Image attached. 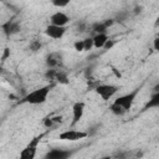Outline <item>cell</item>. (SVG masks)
Listing matches in <instances>:
<instances>
[{"instance_id": "1", "label": "cell", "mask_w": 159, "mask_h": 159, "mask_svg": "<svg viewBox=\"0 0 159 159\" xmlns=\"http://www.w3.org/2000/svg\"><path fill=\"white\" fill-rule=\"evenodd\" d=\"M50 92H51V86L50 84L39 87V88L29 92L22 98V102L24 103H29V104H34V106L42 104V103H45L47 101V97H48Z\"/></svg>"}, {"instance_id": "2", "label": "cell", "mask_w": 159, "mask_h": 159, "mask_svg": "<svg viewBox=\"0 0 159 159\" xmlns=\"http://www.w3.org/2000/svg\"><path fill=\"white\" fill-rule=\"evenodd\" d=\"M139 92H140V87H137V88H134L133 91H130V92H128V93H124V94L117 97L113 102L117 103V104H119L125 112H128V111L133 107V104H134V102H135L137 96L139 94Z\"/></svg>"}, {"instance_id": "3", "label": "cell", "mask_w": 159, "mask_h": 159, "mask_svg": "<svg viewBox=\"0 0 159 159\" xmlns=\"http://www.w3.org/2000/svg\"><path fill=\"white\" fill-rule=\"evenodd\" d=\"M94 91L103 101H109L117 94V92L119 91V87L111 83H102V84H98Z\"/></svg>"}, {"instance_id": "4", "label": "cell", "mask_w": 159, "mask_h": 159, "mask_svg": "<svg viewBox=\"0 0 159 159\" xmlns=\"http://www.w3.org/2000/svg\"><path fill=\"white\" fill-rule=\"evenodd\" d=\"M88 137V133L84 130H77V129H66L58 134V139L63 142H77L82 140Z\"/></svg>"}, {"instance_id": "5", "label": "cell", "mask_w": 159, "mask_h": 159, "mask_svg": "<svg viewBox=\"0 0 159 159\" xmlns=\"http://www.w3.org/2000/svg\"><path fill=\"white\" fill-rule=\"evenodd\" d=\"M66 30H67V26H57V25H52V24H48L43 32L47 37L52 39V40H60L65 36L66 34Z\"/></svg>"}, {"instance_id": "6", "label": "cell", "mask_w": 159, "mask_h": 159, "mask_svg": "<svg viewBox=\"0 0 159 159\" xmlns=\"http://www.w3.org/2000/svg\"><path fill=\"white\" fill-rule=\"evenodd\" d=\"M40 143V137L34 138L20 153V158L21 159H34L36 157V152H37V144Z\"/></svg>"}, {"instance_id": "7", "label": "cell", "mask_w": 159, "mask_h": 159, "mask_svg": "<svg viewBox=\"0 0 159 159\" xmlns=\"http://www.w3.org/2000/svg\"><path fill=\"white\" fill-rule=\"evenodd\" d=\"M84 109H86V104L84 102H76L72 106V120H71V127H75L76 124H78L81 122V119L83 118L84 114Z\"/></svg>"}, {"instance_id": "8", "label": "cell", "mask_w": 159, "mask_h": 159, "mask_svg": "<svg viewBox=\"0 0 159 159\" xmlns=\"http://www.w3.org/2000/svg\"><path fill=\"white\" fill-rule=\"evenodd\" d=\"M71 21V17L65 14L63 11H56L50 16V24L57 25V26H67Z\"/></svg>"}, {"instance_id": "9", "label": "cell", "mask_w": 159, "mask_h": 159, "mask_svg": "<svg viewBox=\"0 0 159 159\" xmlns=\"http://www.w3.org/2000/svg\"><path fill=\"white\" fill-rule=\"evenodd\" d=\"M1 29H2L4 34H5L7 37H10V36H12V35L20 32L21 25H20V22L16 21V20H7L6 22H4V24L1 25Z\"/></svg>"}, {"instance_id": "10", "label": "cell", "mask_w": 159, "mask_h": 159, "mask_svg": "<svg viewBox=\"0 0 159 159\" xmlns=\"http://www.w3.org/2000/svg\"><path fill=\"white\" fill-rule=\"evenodd\" d=\"M72 155V152L68 150V149H62V148H53V149H50L45 158L46 159H67Z\"/></svg>"}, {"instance_id": "11", "label": "cell", "mask_w": 159, "mask_h": 159, "mask_svg": "<svg viewBox=\"0 0 159 159\" xmlns=\"http://www.w3.org/2000/svg\"><path fill=\"white\" fill-rule=\"evenodd\" d=\"M114 24V19H108L106 21L102 22H96L92 25V31H94V34H99V32H107L108 27L112 26Z\"/></svg>"}, {"instance_id": "12", "label": "cell", "mask_w": 159, "mask_h": 159, "mask_svg": "<svg viewBox=\"0 0 159 159\" xmlns=\"http://www.w3.org/2000/svg\"><path fill=\"white\" fill-rule=\"evenodd\" d=\"M62 63V56L60 53H50L46 57V65L48 68H58Z\"/></svg>"}, {"instance_id": "13", "label": "cell", "mask_w": 159, "mask_h": 159, "mask_svg": "<svg viewBox=\"0 0 159 159\" xmlns=\"http://www.w3.org/2000/svg\"><path fill=\"white\" fill-rule=\"evenodd\" d=\"M108 35L107 32H99V34H94L92 36V40H93V47L96 48H103L106 41L108 40Z\"/></svg>"}, {"instance_id": "14", "label": "cell", "mask_w": 159, "mask_h": 159, "mask_svg": "<svg viewBox=\"0 0 159 159\" xmlns=\"http://www.w3.org/2000/svg\"><path fill=\"white\" fill-rule=\"evenodd\" d=\"M158 107H159V91H155V92L152 93L150 99L144 106V111H148V109H152V108H158Z\"/></svg>"}, {"instance_id": "15", "label": "cell", "mask_w": 159, "mask_h": 159, "mask_svg": "<svg viewBox=\"0 0 159 159\" xmlns=\"http://www.w3.org/2000/svg\"><path fill=\"white\" fill-rule=\"evenodd\" d=\"M109 111H111L114 116H123V114L127 113L119 104H117V103H114V102H112V104L109 106Z\"/></svg>"}, {"instance_id": "16", "label": "cell", "mask_w": 159, "mask_h": 159, "mask_svg": "<svg viewBox=\"0 0 159 159\" xmlns=\"http://www.w3.org/2000/svg\"><path fill=\"white\" fill-rule=\"evenodd\" d=\"M128 16H129V12L123 10V11H119L117 15H116V19L114 21H118V22H125L128 20Z\"/></svg>"}, {"instance_id": "17", "label": "cell", "mask_w": 159, "mask_h": 159, "mask_svg": "<svg viewBox=\"0 0 159 159\" xmlns=\"http://www.w3.org/2000/svg\"><path fill=\"white\" fill-rule=\"evenodd\" d=\"M55 80L57 81V82H60V83H67L68 81H67V76H66V73L65 72H62L61 70H58L57 68V72H56V77H55Z\"/></svg>"}, {"instance_id": "18", "label": "cell", "mask_w": 159, "mask_h": 159, "mask_svg": "<svg viewBox=\"0 0 159 159\" xmlns=\"http://www.w3.org/2000/svg\"><path fill=\"white\" fill-rule=\"evenodd\" d=\"M70 2H71V0H51V4H52L55 7H58V9L66 7Z\"/></svg>"}, {"instance_id": "19", "label": "cell", "mask_w": 159, "mask_h": 159, "mask_svg": "<svg viewBox=\"0 0 159 159\" xmlns=\"http://www.w3.org/2000/svg\"><path fill=\"white\" fill-rule=\"evenodd\" d=\"M92 48H93V40H92V37L83 39V50L84 51H89Z\"/></svg>"}, {"instance_id": "20", "label": "cell", "mask_w": 159, "mask_h": 159, "mask_svg": "<svg viewBox=\"0 0 159 159\" xmlns=\"http://www.w3.org/2000/svg\"><path fill=\"white\" fill-rule=\"evenodd\" d=\"M73 48H75V51H77V52H83V51H84V50H83V40H77V41H75Z\"/></svg>"}, {"instance_id": "21", "label": "cell", "mask_w": 159, "mask_h": 159, "mask_svg": "<svg viewBox=\"0 0 159 159\" xmlns=\"http://www.w3.org/2000/svg\"><path fill=\"white\" fill-rule=\"evenodd\" d=\"M40 48H41V42H40V41L34 40V41L30 42V50H32V51H37V50H40Z\"/></svg>"}, {"instance_id": "22", "label": "cell", "mask_w": 159, "mask_h": 159, "mask_svg": "<svg viewBox=\"0 0 159 159\" xmlns=\"http://www.w3.org/2000/svg\"><path fill=\"white\" fill-rule=\"evenodd\" d=\"M114 45H116V41H114V40H111V39H108V40L106 41V43H104L103 48H104V50H111V48H112Z\"/></svg>"}, {"instance_id": "23", "label": "cell", "mask_w": 159, "mask_h": 159, "mask_svg": "<svg viewBox=\"0 0 159 159\" xmlns=\"http://www.w3.org/2000/svg\"><path fill=\"white\" fill-rule=\"evenodd\" d=\"M86 27H87V24L83 22V21L77 24V31H78V32H84V31H86Z\"/></svg>"}, {"instance_id": "24", "label": "cell", "mask_w": 159, "mask_h": 159, "mask_svg": "<svg viewBox=\"0 0 159 159\" xmlns=\"http://www.w3.org/2000/svg\"><path fill=\"white\" fill-rule=\"evenodd\" d=\"M7 57H10V48L9 47H5L4 48V52L1 55V61H5Z\"/></svg>"}, {"instance_id": "25", "label": "cell", "mask_w": 159, "mask_h": 159, "mask_svg": "<svg viewBox=\"0 0 159 159\" xmlns=\"http://www.w3.org/2000/svg\"><path fill=\"white\" fill-rule=\"evenodd\" d=\"M143 11V7L140 6V5H137V6H134V9H133V14L134 15H138V14H140Z\"/></svg>"}, {"instance_id": "26", "label": "cell", "mask_w": 159, "mask_h": 159, "mask_svg": "<svg viewBox=\"0 0 159 159\" xmlns=\"http://www.w3.org/2000/svg\"><path fill=\"white\" fill-rule=\"evenodd\" d=\"M154 48L155 51H158V39H154Z\"/></svg>"}, {"instance_id": "27", "label": "cell", "mask_w": 159, "mask_h": 159, "mask_svg": "<svg viewBox=\"0 0 159 159\" xmlns=\"http://www.w3.org/2000/svg\"><path fill=\"white\" fill-rule=\"evenodd\" d=\"M4 73H6V71H5V68H4V67H1V66H0V75H4Z\"/></svg>"}, {"instance_id": "28", "label": "cell", "mask_w": 159, "mask_h": 159, "mask_svg": "<svg viewBox=\"0 0 159 159\" xmlns=\"http://www.w3.org/2000/svg\"><path fill=\"white\" fill-rule=\"evenodd\" d=\"M0 1H1V0H0Z\"/></svg>"}]
</instances>
